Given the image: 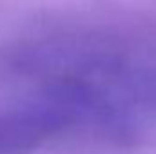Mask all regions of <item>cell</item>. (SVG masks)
<instances>
[{
	"mask_svg": "<svg viewBox=\"0 0 156 154\" xmlns=\"http://www.w3.org/2000/svg\"><path fill=\"white\" fill-rule=\"evenodd\" d=\"M75 125L76 113L42 91L33 102L0 109V154H27Z\"/></svg>",
	"mask_w": 156,
	"mask_h": 154,
	"instance_id": "1",
	"label": "cell"
},
{
	"mask_svg": "<svg viewBox=\"0 0 156 154\" xmlns=\"http://www.w3.org/2000/svg\"><path fill=\"white\" fill-rule=\"evenodd\" d=\"M102 89L131 113L134 109L156 111V58L134 56Z\"/></svg>",
	"mask_w": 156,
	"mask_h": 154,
	"instance_id": "2",
	"label": "cell"
}]
</instances>
